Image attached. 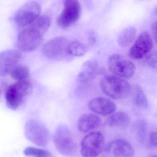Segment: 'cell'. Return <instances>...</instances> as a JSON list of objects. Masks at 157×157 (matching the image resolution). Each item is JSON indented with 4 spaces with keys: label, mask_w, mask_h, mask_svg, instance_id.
Wrapping results in <instances>:
<instances>
[{
    "label": "cell",
    "mask_w": 157,
    "mask_h": 157,
    "mask_svg": "<svg viewBox=\"0 0 157 157\" xmlns=\"http://www.w3.org/2000/svg\"><path fill=\"white\" fill-rule=\"evenodd\" d=\"M108 64L110 71L120 78H131L135 71V66L133 63L119 54L110 56Z\"/></svg>",
    "instance_id": "obj_5"
},
{
    "label": "cell",
    "mask_w": 157,
    "mask_h": 157,
    "mask_svg": "<svg viewBox=\"0 0 157 157\" xmlns=\"http://www.w3.org/2000/svg\"><path fill=\"white\" fill-rule=\"evenodd\" d=\"M41 7L35 1L25 4L16 14L14 21L18 26L23 29L34 22L40 16Z\"/></svg>",
    "instance_id": "obj_10"
},
{
    "label": "cell",
    "mask_w": 157,
    "mask_h": 157,
    "mask_svg": "<svg viewBox=\"0 0 157 157\" xmlns=\"http://www.w3.org/2000/svg\"><path fill=\"white\" fill-rule=\"evenodd\" d=\"M153 48V40L148 32H142L129 52V55L134 59L139 60L146 57Z\"/></svg>",
    "instance_id": "obj_11"
},
{
    "label": "cell",
    "mask_w": 157,
    "mask_h": 157,
    "mask_svg": "<svg viewBox=\"0 0 157 157\" xmlns=\"http://www.w3.org/2000/svg\"><path fill=\"white\" fill-rule=\"evenodd\" d=\"M81 13L78 0H65L63 10L57 19V24L61 28H68L78 21Z\"/></svg>",
    "instance_id": "obj_9"
},
{
    "label": "cell",
    "mask_w": 157,
    "mask_h": 157,
    "mask_svg": "<svg viewBox=\"0 0 157 157\" xmlns=\"http://www.w3.org/2000/svg\"><path fill=\"white\" fill-rule=\"evenodd\" d=\"M88 107L94 112L104 116L112 114L117 108L114 102L102 98H95L90 100Z\"/></svg>",
    "instance_id": "obj_15"
},
{
    "label": "cell",
    "mask_w": 157,
    "mask_h": 157,
    "mask_svg": "<svg viewBox=\"0 0 157 157\" xmlns=\"http://www.w3.org/2000/svg\"><path fill=\"white\" fill-rule=\"evenodd\" d=\"M149 143L152 147H156L157 144V132L156 131L152 132L149 136Z\"/></svg>",
    "instance_id": "obj_26"
},
{
    "label": "cell",
    "mask_w": 157,
    "mask_h": 157,
    "mask_svg": "<svg viewBox=\"0 0 157 157\" xmlns=\"http://www.w3.org/2000/svg\"><path fill=\"white\" fill-rule=\"evenodd\" d=\"M100 118L93 113H86L80 117L77 123V128L81 132L86 133L99 127Z\"/></svg>",
    "instance_id": "obj_16"
},
{
    "label": "cell",
    "mask_w": 157,
    "mask_h": 157,
    "mask_svg": "<svg viewBox=\"0 0 157 157\" xmlns=\"http://www.w3.org/2000/svg\"><path fill=\"white\" fill-rule=\"evenodd\" d=\"M157 24L156 22H155V23H153L152 25V32H153V36H154V38H155V40H156V36H157Z\"/></svg>",
    "instance_id": "obj_27"
},
{
    "label": "cell",
    "mask_w": 157,
    "mask_h": 157,
    "mask_svg": "<svg viewBox=\"0 0 157 157\" xmlns=\"http://www.w3.org/2000/svg\"><path fill=\"white\" fill-rule=\"evenodd\" d=\"M69 41L63 37H57L47 41L42 48V52L49 59L59 60L69 56Z\"/></svg>",
    "instance_id": "obj_8"
},
{
    "label": "cell",
    "mask_w": 157,
    "mask_h": 157,
    "mask_svg": "<svg viewBox=\"0 0 157 157\" xmlns=\"http://www.w3.org/2000/svg\"><path fill=\"white\" fill-rule=\"evenodd\" d=\"M10 74L13 79L17 81L27 80L29 77V71L27 66L18 64L11 71Z\"/></svg>",
    "instance_id": "obj_22"
},
{
    "label": "cell",
    "mask_w": 157,
    "mask_h": 157,
    "mask_svg": "<svg viewBox=\"0 0 157 157\" xmlns=\"http://www.w3.org/2000/svg\"><path fill=\"white\" fill-rule=\"evenodd\" d=\"M136 30L134 27H129L124 29L119 35L118 43L122 48L130 46L135 38Z\"/></svg>",
    "instance_id": "obj_18"
},
{
    "label": "cell",
    "mask_w": 157,
    "mask_h": 157,
    "mask_svg": "<svg viewBox=\"0 0 157 157\" xmlns=\"http://www.w3.org/2000/svg\"><path fill=\"white\" fill-rule=\"evenodd\" d=\"M22 57L19 51L7 50L0 52V76L3 77L10 73L18 65Z\"/></svg>",
    "instance_id": "obj_12"
},
{
    "label": "cell",
    "mask_w": 157,
    "mask_h": 157,
    "mask_svg": "<svg viewBox=\"0 0 157 157\" xmlns=\"http://www.w3.org/2000/svg\"><path fill=\"white\" fill-rule=\"evenodd\" d=\"M87 48L84 43L77 40L70 42L68 47V55L73 57H81L86 52Z\"/></svg>",
    "instance_id": "obj_21"
},
{
    "label": "cell",
    "mask_w": 157,
    "mask_h": 157,
    "mask_svg": "<svg viewBox=\"0 0 157 157\" xmlns=\"http://www.w3.org/2000/svg\"><path fill=\"white\" fill-rule=\"evenodd\" d=\"M0 98H1V91H0Z\"/></svg>",
    "instance_id": "obj_28"
},
{
    "label": "cell",
    "mask_w": 157,
    "mask_h": 157,
    "mask_svg": "<svg viewBox=\"0 0 157 157\" xmlns=\"http://www.w3.org/2000/svg\"><path fill=\"white\" fill-rule=\"evenodd\" d=\"M25 134L29 141L39 146H46L50 139L49 132L47 127L35 119H30L26 122Z\"/></svg>",
    "instance_id": "obj_4"
},
{
    "label": "cell",
    "mask_w": 157,
    "mask_h": 157,
    "mask_svg": "<svg viewBox=\"0 0 157 157\" xmlns=\"http://www.w3.org/2000/svg\"><path fill=\"white\" fill-rule=\"evenodd\" d=\"M32 89V84L28 80L18 81L10 85L5 94L7 107L12 110L18 109L30 96Z\"/></svg>",
    "instance_id": "obj_1"
},
{
    "label": "cell",
    "mask_w": 157,
    "mask_h": 157,
    "mask_svg": "<svg viewBox=\"0 0 157 157\" xmlns=\"http://www.w3.org/2000/svg\"><path fill=\"white\" fill-rule=\"evenodd\" d=\"M147 63L149 67L152 68H156L157 54L156 52H150L147 56Z\"/></svg>",
    "instance_id": "obj_25"
},
{
    "label": "cell",
    "mask_w": 157,
    "mask_h": 157,
    "mask_svg": "<svg viewBox=\"0 0 157 157\" xmlns=\"http://www.w3.org/2000/svg\"><path fill=\"white\" fill-rule=\"evenodd\" d=\"M136 133L141 143H143L145 139L146 125L143 121H139L136 125Z\"/></svg>",
    "instance_id": "obj_24"
},
{
    "label": "cell",
    "mask_w": 157,
    "mask_h": 157,
    "mask_svg": "<svg viewBox=\"0 0 157 157\" xmlns=\"http://www.w3.org/2000/svg\"><path fill=\"white\" fill-rule=\"evenodd\" d=\"M43 35L31 28L22 29L17 38V46L18 49L24 52H30L39 47L43 39Z\"/></svg>",
    "instance_id": "obj_7"
},
{
    "label": "cell",
    "mask_w": 157,
    "mask_h": 157,
    "mask_svg": "<svg viewBox=\"0 0 157 157\" xmlns=\"http://www.w3.org/2000/svg\"><path fill=\"white\" fill-rule=\"evenodd\" d=\"M100 71V67L96 60H88L83 64L77 75V81L82 84L88 83L96 78Z\"/></svg>",
    "instance_id": "obj_14"
},
{
    "label": "cell",
    "mask_w": 157,
    "mask_h": 157,
    "mask_svg": "<svg viewBox=\"0 0 157 157\" xmlns=\"http://www.w3.org/2000/svg\"><path fill=\"white\" fill-rule=\"evenodd\" d=\"M50 24V19L49 17L45 15L39 16L34 22L27 27L37 30L43 35L48 31Z\"/></svg>",
    "instance_id": "obj_19"
},
{
    "label": "cell",
    "mask_w": 157,
    "mask_h": 157,
    "mask_svg": "<svg viewBox=\"0 0 157 157\" xmlns=\"http://www.w3.org/2000/svg\"><path fill=\"white\" fill-rule=\"evenodd\" d=\"M131 121L129 115L124 112H118L112 114L106 121V124L109 127L125 128Z\"/></svg>",
    "instance_id": "obj_17"
},
{
    "label": "cell",
    "mask_w": 157,
    "mask_h": 157,
    "mask_svg": "<svg viewBox=\"0 0 157 157\" xmlns=\"http://www.w3.org/2000/svg\"><path fill=\"white\" fill-rule=\"evenodd\" d=\"M100 87L102 91L114 99L126 98L131 91L130 84L123 78L115 76H106L101 79Z\"/></svg>",
    "instance_id": "obj_2"
},
{
    "label": "cell",
    "mask_w": 157,
    "mask_h": 157,
    "mask_svg": "<svg viewBox=\"0 0 157 157\" xmlns=\"http://www.w3.org/2000/svg\"><path fill=\"white\" fill-rule=\"evenodd\" d=\"M151 157H156V156H151Z\"/></svg>",
    "instance_id": "obj_29"
},
{
    "label": "cell",
    "mask_w": 157,
    "mask_h": 157,
    "mask_svg": "<svg viewBox=\"0 0 157 157\" xmlns=\"http://www.w3.org/2000/svg\"><path fill=\"white\" fill-rule=\"evenodd\" d=\"M24 154L29 157H54L51 153L47 150L31 147L25 148Z\"/></svg>",
    "instance_id": "obj_23"
},
{
    "label": "cell",
    "mask_w": 157,
    "mask_h": 157,
    "mask_svg": "<svg viewBox=\"0 0 157 157\" xmlns=\"http://www.w3.org/2000/svg\"><path fill=\"white\" fill-rule=\"evenodd\" d=\"M105 140L100 132L89 133L81 143V154L83 157H96L104 149Z\"/></svg>",
    "instance_id": "obj_6"
},
{
    "label": "cell",
    "mask_w": 157,
    "mask_h": 157,
    "mask_svg": "<svg viewBox=\"0 0 157 157\" xmlns=\"http://www.w3.org/2000/svg\"><path fill=\"white\" fill-rule=\"evenodd\" d=\"M105 152L113 157H133L134 150L130 143L125 140L118 139L109 143Z\"/></svg>",
    "instance_id": "obj_13"
},
{
    "label": "cell",
    "mask_w": 157,
    "mask_h": 157,
    "mask_svg": "<svg viewBox=\"0 0 157 157\" xmlns=\"http://www.w3.org/2000/svg\"><path fill=\"white\" fill-rule=\"evenodd\" d=\"M133 93L134 103L136 107L140 108H147L148 107V100L140 86H136L134 87Z\"/></svg>",
    "instance_id": "obj_20"
},
{
    "label": "cell",
    "mask_w": 157,
    "mask_h": 157,
    "mask_svg": "<svg viewBox=\"0 0 157 157\" xmlns=\"http://www.w3.org/2000/svg\"><path fill=\"white\" fill-rule=\"evenodd\" d=\"M53 142L57 151L64 156H73L76 152V144L71 130L66 125L61 124L57 127L53 136Z\"/></svg>",
    "instance_id": "obj_3"
}]
</instances>
